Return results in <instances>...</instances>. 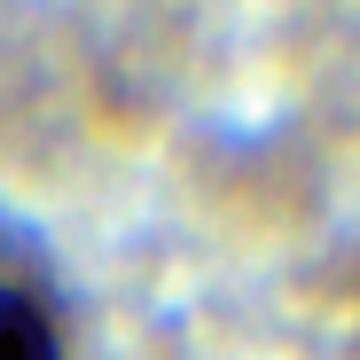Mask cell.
Instances as JSON below:
<instances>
[{"label":"cell","mask_w":360,"mask_h":360,"mask_svg":"<svg viewBox=\"0 0 360 360\" xmlns=\"http://www.w3.org/2000/svg\"><path fill=\"white\" fill-rule=\"evenodd\" d=\"M0 360H63V329L24 290H0Z\"/></svg>","instance_id":"1"}]
</instances>
